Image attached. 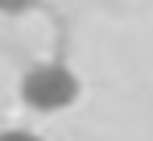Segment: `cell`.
<instances>
[{
	"mask_svg": "<svg viewBox=\"0 0 153 141\" xmlns=\"http://www.w3.org/2000/svg\"><path fill=\"white\" fill-rule=\"evenodd\" d=\"M79 92H83L79 75L62 62H37L21 75V100L33 112H62L79 100Z\"/></svg>",
	"mask_w": 153,
	"mask_h": 141,
	"instance_id": "1",
	"label": "cell"
},
{
	"mask_svg": "<svg viewBox=\"0 0 153 141\" xmlns=\"http://www.w3.org/2000/svg\"><path fill=\"white\" fill-rule=\"evenodd\" d=\"M33 4H37V0H0V17H21Z\"/></svg>",
	"mask_w": 153,
	"mask_h": 141,
	"instance_id": "2",
	"label": "cell"
},
{
	"mask_svg": "<svg viewBox=\"0 0 153 141\" xmlns=\"http://www.w3.org/2000/svg\"><path fill=\"white\" fill-rule=\"evenodd\" d=\"M0 141H42V137L29 129H0Z\"/></svg>",
	"mask_w": 153,
	"mask_h": 141,
	"instance_id": "3",
	"label": "cell"
}]
</instances>
